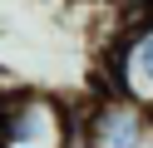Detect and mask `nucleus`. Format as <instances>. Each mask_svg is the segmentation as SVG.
Instances as JSON below:
<instances>
[{"mask_svg": "<svg viewBox=\"0 0 153 148\" xmlns=\"http://www.w3.org/2000/svg\"><path fill=\"white\" fill-rule=\"evenodd\" d=\"M69 109L59 94L15 89L5 94V148H64Z\"/></svg>", "mask_w": 153, "mask_h": 148, "instance_id": "nucleus-1", "label": "nucleus"}, {"mask_svg": "<svg viewBox=\"0 0 153 148\" xmlns=\"http://www.w3.org/2000/svg\"><path fill=\"white\" fill-rule=\"evenodd\" d=\"M104 89L133 99L138 109L153 114V30L109 45V59H104Z\"/></svg>", "mask_w": 153, "mask_h": 148, "instance_id": "nucleus-3", "label": "nucleus"}, {"mask_svg": "<svg viewBox=\"0 0 153 148\" xmlns=\"http://www.w3.org/2000/svg\"><path fill=\"white\" fill-rule=\"evenodd\" d=\"M5 94H15V89H0V148H5Z\"/></svg>", "mask_w": 153, "mask_h": 148, "instance_id": "nucleus-4", "label": "nucleus"}, {"mask_svg": "<svg viewBox=\"0 0 153 148\" xmlns=\"http://www.w3.org/2000/svg\"><path fill=\"white\" fill-rule=\"evenodd\" d=\"M84 138L89 148H148L153 143V114L123 94H94L84 99Z\"/></svg>", "mask_w": 153, "mask_h": 148, "instance_id": "nucleus-2", "label": "nucleus"}]
</instances>
